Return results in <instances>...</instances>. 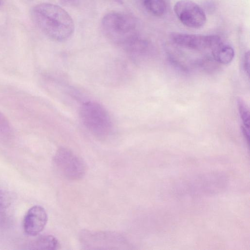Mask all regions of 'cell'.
I'll return each mask as SVG.
<instances>
[{"label": "cell", "mask_w": 250, "mask_h": 250, "mask_svg": "<svg viewBox=\"0 0 250 250\" xmlns=\"http://www.w3.org/2000/svg\"><path fill=\"white\" fill-rule=\"evenodd\" d=\"M33 21L49 39L56 42L68 39L74 32L73 19L60 6L49 3L36 5L32 10Z\"/></svg>", "instance_id": "6da1fadb"}, {"label": "cell", "mask_w": 250, "mask_h": 250, "mask_svg": "<svg viewBox=\"0 0 250 250\" xmlns=\"http://www.w3.org/2000/svg\"><path fill=\"white\" fill-rule=\"evenodd\" d=\"M137 22L127 14L110 12L104 16L102 27L106 38L127 50L137 42Z\"/></svg>", "instance_id": "7a4b0ae2"}, {"label": "cell", "mask_w": 250, "mask_h": 250, "mask_svg": "<svg viewBox=\"0 0 250 250\" xmlns=\"http://www.w3.org/2000/svg\"><path fill=\"white\" fill-rule=\"evenodd\" d=\"M81 120L85 127L93 135L105 138L112 130L111 118L105 108L93 101L85 102L80 110Z\"/></svg>", "instance_id": "3957f363"}, {"label": "cell", "mask_w": 250, "mask_h": 250, "mask_svg": "<svg viewBox=\"0 0 250 250\" xmlns=\"http://www.w3.org/2000/svg\"><path fill=\"white\" fill-rule=\"evenodd\" d=\"M53 162L58 170L67 179L78 180L86 173V166L83 160L67 148H59Z\"/></svg>", "instance_id": "277c9868"}, {"label": "cell", "mask_w": 250, "mask_h": 250, "mask_svg": "<svg viewBox=\"0 0 250 250\" xmlns=\"http://www.w3.org/2000/svg\"><path fill=\"white\" fill-rule=\"evenodd\" d=\"M173 9L178 20L187 27L199 28L206 22L204 11L191 0H179L175 3Z\"/></svg>", "instance_id": "5b68a950"}, {"label": "cell", "mask_w": 250, "mask_h": 250, "mask_svg": "<svg viewBox=\"0 0 250 250\" xmlns=\"http://www.w3.org/2000/svg\"><path fill=\"white\" fill-rule=\"evenodd\" d=\"M171 40L182 47L195 50L211 49L221 41L217 35H204L172 32L170 35Z\"/></svg>", "instance_id": "8992f818"}, {"label": "cell", "mask_w": 250, "mask_h": 250, "mask_svg": "<svg viewBox=\"0 0 250 250\" xmlns=\"http://www.w3.org/2000/svg\"><path fill=\"white\" fill-rule=\"evenodd\" d=\"M82 243L87 249H104V247H110L111 249L124 246L125 240L121 235L108 232H92L84 231L81 236Z\"/></svg>", "instance_id": "52a82bcc"}, {"label": "cell", "mask_w": 250, "mask_h": 250, "mask_svg": "<svg viewBox=\"0 0 250 250\" xmlns=\"http://www.w3.org/2000/svg\"><path fill=\"white\" fill-rule=\"evenodd\" d=\"M47 220L45 209L41 206H34L28 210L23 218V230L28 235H37L44 229Z\"/></svg>", "instance_id": "ba28073f"}, {"label": "cell", "mask_w": 250, "mask_h": 250, "mask_svg": "<svg viewBox=\"0 0 250 250\" xmlns=\"http://www.w3.org/2000/svg\"><path fill=\"white\" fill-rule=\"evenodd\" d=\"M211 51L213 59L221 64L229 63L234 57L233 48L229 44L224 43L222 41L214 46Z\"/></svg>", "instance_id": "9c48e42d"}, {"label": "cell", "mask_w": 250, "mask_h": 250, "mask_svg": "<svg viewBox=\"0 0 250 250\" xmlns=\"http://www.w3.org/2000/svg\"><path fill=\"white\" fill-rule=\"evenodd\" d=\"M29 249L55 250L59 247L57 239L51 235L41 236L34 240L29 246Z\"/></svg>", "instance_id": "30bf717a"}, {"label": "cell", "mask_w": 250, "mask_h": 250, "mask_svg": "<svg viewBox=\"0 0 250 250\" xmlns=\"http://www.w3.org/2000/svg\"><path fill=\"white\" fill-rule=\"evenodd\" d=\"M146 10L155 17H161L166 12L165 0H140Z\"/></svg>", "instance_id": "8fae6325"}, {"label": "cell", "mask_w": 250, "mask_h": 250, "mask_svg": "<svg viewBox=\"0 0 250 250\" xmlns=\"http://www.w3.org/2000/svg\"><path fill=\"white\" fill-rule=\"evenodd\" d=\"M237 104L243 126L250 128V112L247 104L242 99L238 98Z\"/></svg>", "instance_id": "7c38bea8"}, {"label": "cell", "mask_w": 250, "mask_h": 250, "mask_svg": "<svg viewBox=\"0 0 250 250\" xmlns=\"http://www.w3.org/2000/svg\"><path fill=\"white\" fill-rule=\"evenodd\" d=\"M12 128L6 117L0 111V136L9 137L12 134Z\"/></svg>", "instance_id": "4fadbf2b"}, {"label": "cell", "mask_w": 250, "mask_h": 250, "mask_svg": "<svg viewBox=\"0 0 250 250\" xmlns=\"http://www.w3.org/2000/svg\"><path fill=\"white\" fill-rule=\"evenodd\" d=\"M10 195L7 191H4L0 188V208L7 207L11 203Z\"/></svg>", "instance_id": "5bb4252c"}, {"label": "cell", "mask_w": 250, "mask_h": 250, "mask_svg": "<svg viewBox=\"0 0 250 250\" xmlns=\"http://www.w3.org/2000/svg\"><path fill=\"white\" fill-rule=\"evenodd\" d=\"M243 68L249 76L250 73V53L249 51L246 52L245 54L243 62Z\"/></svg>", "instance_id": "9a60e30c"}, {"label": "cell", "mask_w": 250, "mask_h": 250, "mask_svg": "<svg viewBox=\"0 0 250 250\" xmlns=\"http://www.w3.org/2000/svg\"><path fill=\"white\" fill-rule=\"evenodd\" d=\"M116 0L119 3H122V0Z\"/></svg>", "instance_id": "2e32d148"}, {"label": "cell", "mask_w": 250, "mask_h": 250, "mask_svg": "<svg viewBox=\"0 0 250 250\" xmlns=\"http://www.w3.org/2000/svg\"><path fill=\"white\" fill-rule=\"evenodd\" d=\"M2 2H3V0H0V7L1 5L2 4Z\"/></svg>", "instance_id": "e0dca14e"}]
</instances>
